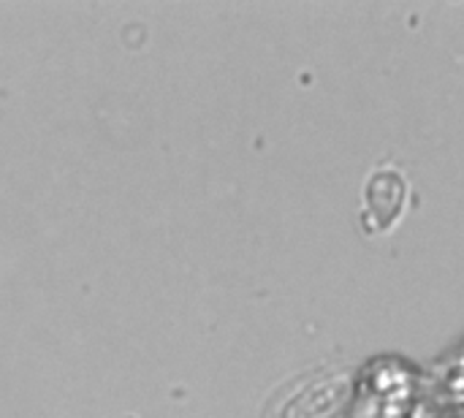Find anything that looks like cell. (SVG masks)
Returning a JSON list of instances; mask_svg holds the SVG:
<instances>
[{
	"mask_svg": "<svg viewBox=\"0 0 464 418\" xmlns=\"http://www.w3.org/2000/svg\"><path fill=\"white\" fill-rule=\"evenodd\" d=\"M348 397V384L329 375H310L294 384L291 392H280L269 405L264 418H334Z\"/></svg>",
	"mask_w": 464,
	"mask_h": 418,
	"instance_id": "1",
	"label": "cell"
},
{
	"mask_svg": "<svg viewBox=\"0 0 464 418\" xmlns=\"http://www.w3.org/2000/svg\"><path fill=\"white\" fill-rule=\"evenodd\" d=\"M405 201H408L405 174L392 163L375 169L367 177L362 193V226L367 228V234H386L402 218Z\"/></svg>",
	"mask_w": 464,
	"mask_h": 418,
	"instance_id": "2",
	"label": "cell"
}]
</instances>
